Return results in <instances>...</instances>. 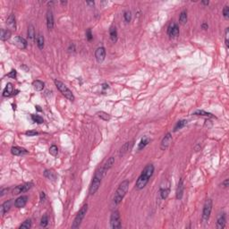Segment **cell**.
<instances>
[{"mask_svg": "<svg viewBox=\"0 0 229 229\" xmlns=\"http://www.w3.org/2000/svg\"><path fill=\"white\" fill-rule=\"evenodd\" d=\"M86 39L90 41L92 39H93V36H92V33H91V30L90 29H88L87 31H86Z\"/></svg>", "mask_w": 229, "mask_h": 229, "instance_id": "cell-42", "label": "cell"}, {"mask_svg": "<svg viewBox=\"0 0 229 229\" xmlns=\"http://www.w3.org/2000/svg\"><path fill=\"white\" fill-rule=\"evenodd\" d=\"M14 93V87L12 83H7L4 91H3V96L4 97H10Z\"/></svg>", "mask_w": 229, "mask_h": 229, "instance_id": "cell-24", "label": "cell"}, {"mask_svg": "<svg viewBox=\"0 0 229 229\" xmlns=\"http://www.w3.org/2000/svg\"><path fill=\"white\" fill-rule=\"evenodd\" d=\"M186 124H187V121H186V120H179V121L176 124V125H175L174 132H177L178 130H181V129L183 128Z\"/></svg>", "mask_w": 229, "mask_h": 229, "instance_id": "cell-31", "label": "cell"}, {"mask_svg": "<svg viewBox=\"0 0 229 229\" xmlns=\"http://www.w3.org/2000/svg\"><path fill=\"white\" fill-rule=\"evenodd\" d=\"M31 227V219H26L20 226H19V228H25V229H29Z\"/></svg>", "mask_w": 229, "mask_h": 229, "instance_id": "cell-36", "label": "cell"}, {"mask_svg": "<svg viewBox=\"0 0 229 229\" xmlns=\"http://www.w3.org/2000/svg\"><path fill=\"white\" fill-rule=\"evenodd\" d=\"M223 15H224V17H225V19L228 18V16H229V6H225L224 7V9H223Z\"/></svg>", "mask_w": 229, "mask_h": 229, "instance_id": "cell-41", "label": "cell"}, {"mask_svg": "<svg viewBox=\"0 0 229 229\" xmlns=\"http://www.w3.org/2000/svg\"><path fill=\"white\" fill-rule=\"evenodd\" d=\"M179 33H180V31H179V27H178V25H177L176 23L172 22V23L168 25V27H167V34H168L171 38H176V37L179 36Z\"/></svg>", "mask_w": 229, "mask_h": 229, "instance_id": "cell-10", "label": "cell"}, {"mask_svg": "<svg viewBox=\"0 0 229 229\" xmlns=\"http://www.w3.org/2000/svg\"><path fill=\"white\" fill-rule=\"evenodd\" d=\"M194 116H201V117H212L214 118V116H212V114L205 112L203 110H197L193 113Z\"/></svg>", "mask_w": 229, "mask_h": 229, "instance_id": "cell-30", "label": "cell"}, {"mask_svg": "<svg viewBox=\"0 0 229 229\" xmlns=\"http://www.w3.org/2000/svg\"><path fill=\"white\" fill-rule=\"evenodd\" d=\"M11 152L14 156H22V155L28 154V151L25 149H23L20 147H13L11 149Z\"/></svg>", "mask_w": 229, "mask_h": 229, "instance_id": "cell-19", "label": "cell"}, {"mask_svg": "<svg viewBox=\"0 0 229 229\" xmlns=\"http://www.w3.org/2000/svg\"><path fill=\"white\" fill-rule=\"evenodd\" d=\"M14 44H15L17 47H19L20 48H23V49L26 48H27V45H28L27 41H26L25 39H23V38L21 37V36H16V37L14 38Z\"/></svg>", "mask_w": 229, "mask_h": 229, "instance_id": "cell-14", "label": "cell"}, {"mask_svg": "<svg viewBox=\"0 0 229 229\" xmlns=\"http://www.w3.org/2000/svg\"><path fill=\"white\" fill-rule=\"evenodd\" d=\"M187 20H188V17H187V13L185 11L182 12L181 14H180V17H179V23L181 24H185L187 23Z\"/></svg>", "mask_w": 229, "mask_h": 229, "instance_id": "cell-33", "label": "cell"}, {"mask_svg": "<svg viewBox=\"0 0 229 229\" xmlns=\"http://www.w3.org/2000/svg\"><path fill=\"white\" fill-rule=\"evenodd\" d=\"M171 142H172V135H171L170 132H167L166 134L164 136V138H163V140H162V142H161L160 149H161L162 150H166V149L169 147V145H170Z\"/></svg>", "mask_w": 229, "mask_h": 229, "instance_id": "cell-12", "label": "cell"}, {"mask_svg": "<svg viewBox=\"0 0 229 229\" xmlns=\"http://www.w3.org/2000/svg\"><path fill=\"white\" fill-rule=\"evenodd\" d=\"M228 184H229V180H228V179H225L224 182H222L221 186H222L223 188H227V187H228Z\"/></svg>", "mask_w": 229, "mask_h": 229, "instance_id": "cell-46", "label": "cell"}, {"mask_svg": "<svg viewBox=\"0 0 229 229\" xmlns=\"http://www.w3.org/2000/svg\"><path fill=\"white\" fill-rule=\"evenodd\" d=\"M104 176H105V175L102 171V168L96 171V173H95V175L92 178L90 186V190H89L90 195H93L96 193V192L99 190V188L101 184V181Z\"/></svg>", "mask_w": 229, "mask_h": 229, "instance_id": "cell-3", "label": "cell"}, {"mask_svg": "<svg viewBox=\"0 0 229 229\" xmlns=\"http://www.w3.org/2000/svg\"><path fill=\"white\" fill-rule=\"evenodd\" d=\"M12 36V32L10 30H5V29H1V40L3 41H6L7 40H9Z\"/></svg>", "mask_w": 229, "mask_h": 229, "instance_id": "cell-27", "label": "cell"}, {"mask_svg": "<svg viewBox=\"0 0 229 229\" xmlns=\"http://www.w3.org/2000/svg\"><path fill=\"white\" fill-rule=\"evenodd\" d=\"M28 37L31 41H33L35 38V30H34L33 25H31V24L29 25V27H28Z\"/></svg>", "mask_w": 229, "mask_h": 229, "instance_id": "cell-32", "label": "cell"}, {"mask_svg": "<svg viewBox=\"0 0 229 229\" xmlns=\"http://www.w3.org/2000/svg\"><path fill=\"white\" fill-rule=\"evenodd\" d=\"M110 227L112 229H118L122 227V221L118 211H114L110 216Z\"/></svg>", "mask_w": 229, "mask_h": 229, "instance_id": "cell-6", "label": "cell"}, {"mask_svg": "<svg viewBox=\"0 0 229 229\" xmlns=\"http://www.w3.org/2000/svg\"><path fill=\"white\" fill-rule=\"evenodd\" d=\"M32 86L34 88L35 90L37 91H41L43 89H44V86H45V83L40 80H36L32 82Z\"/></svg>", "mask_w": 229, "mask_h": 229, "instance_id": "cell-26", "label": "cell"}, {"mask_svg": "<svg viewBox=\"0 0 229 229\" xmlns=\"http://www.w3.org/2000/svg\"><path fill=\"white\" fill-rule=\"evenodd\" d=\"M114 164V157H110V158L106 161L105 165H104L103 167H102V171H103L104 175L107 174V172L113 166Z\"/></svg>", "mask_w": 229, "mask_h": 229, "instance_id": "cell-20", "label": "cell"}, {"mask_svg": "<svg viewBox=\"0 0 229 229\" xmlns=\"http://www.w3.org/2000/svg\"><path fill=\"white\" fill-rule=\"evenodd\" d=\"M225 223H226V218H225V214L222 213L219 214L217 219V228L218 229H223L225 226Z\"/></svg>", "mask_w": 229, "mask_h": 229, "instance_id": "cell-15", "label": "cell"}, {"mask_svg": "<svg viewBox=\"0 0 229 229\" xmlns=\"http://www.w3.org/2000/svg\"><path fill=\"white\" fill-rule=\"evenodd\" d=\"M54 82H55V85L57 88V90H58L62 93L63 96H65L70 101H73L74 100V96H73L72 90L64 82H60L58 80H55Z\"/></svg>", "mask_w": 229, "mask_h": 229, "instance_id": "cell-4", "label": "cell"}, {"mask_svg": "<svg viewBox=\"0 0 229 229\" xmlns=\"http://www.w3.org/2000/svg\"><path fill=\"white\" fill-rule=\"evenodd\" d=\"M9 191V188H3L2 190H1V192H0V196L1 197H3L5 194H6L7 193V192Z\"/></svg>", "mask_w": 229, "mask_h": 229, "instance_id": "cell-44", "label": "cell"}, {"mask_svg": "<svg viewBox=\"0 0 229 229\" xmlns=\"http://www.w3.org/2000/svg\"><path fill=\"white\" fill-rule=\"evenodd\" d=\"M25 134L27 136H35V135L39 134V132H38L37 131H35V130H30V131H27L25 132Z\"/></svg>", "mask_w": 229, "mask_h": 229, "instance_id": "cell-40", "label": "cell"}, {"mask_svg": "<svg viewBox=\"0 0 229 229\" xmlns=\"http://www.w3.org/2000/svg\"><path fill=\"white\" fill-rule=\"evenodd\" d=\"M201 4H202V5H205V6H208V5L209 4V2H208V1H202Z\"/></svg>", "mask_w": 229, "mask_h": 229, "instance_id": "cell-50", "label": "cell"}, {"mask_svg": "<svg viewBox=\"0 0 229 229\" xmlns=\"http://www.w3.org/2000/svg\"><path fill=\"white\" fill-rule=\"evenodd\" d=\"M149 138L147 137V136H144V137L141 140V142H140V143H139L138 150H142V149H144V148L149 144Z\"/></svg>", "mask_w": 229, "mask_h": 229, "instance_id": "cell-29", "label": "cell"}, {"mask_svg": "<svg viewBox=\"0 0 229 229\" xmlns=\"http://www.w3.org/2000/svg\"><path fill=\"white\" fill-rule=\"evenodd\" d=\"M87 211H88V205L85 204V205H83V206L81 208V209L78 211L77 215H76L75 218H74V220H73V225H72V228H73V229L78 228V227L81 225L82 221L83 220V218H84V217H85Z\"/></svg>", "mask_w": 229, "mask_h": 229, "instance_id": "cell-5", "label": "cell"}, {"mask_svg": "<svg viewBox=\"0 0 229 229\" xmlns=\"http://www.w3.org/2000/svg\"><path fill=\"white\" fill-rule=\"evenodd\" d=\"M11 201H7L6 202H4L1 207H0V213H1L2 216H4L6 212H8L10 211V208H11Z\"/></svg>", "mask_w": 229, "mask_h": 229, "instance_id": "cell-22", "label": "cell"}, {"mask_svg": "<svg viewBox=\"0 0 229 229\" xmlns=\"http://www.w3.org/2000/svg\"><path fill=\"white\" fill-rule=\"evenodd\" d=\"M97 114H98V117H99L100 119H102V120H104V121H107V120L110 119V116H109L107 113H106V112L100 111V112H98Z\"/></svg>", "mask_w": 229, "mask_h": 229, "instance_id": "cell-34", "label": "cell"}, {"mask_svg": "<svg viewBox=\"0 0 229 229\" xmlns=\"http://www.w3.org/2000/svg\"><path fill=\"white\" fill-rule=\"evenodd\" d=\"M201 28H202L203 30H207V29L208 28V25L207 23H202V24H201Z\"/></svg>", "mask_w": 229, "mask_h": 229, "instance_id": "cell-48", "label": "cell"}, {"mask_svg": "<svg viewBox=\"0 0 229 229\" xmlns=\"http://www.w3.org/2000/svg\"><path fill=\"white\" fill-rule=\"evenodd\" d=\"M36 42H37V46L40 49H43L44 48V43H45V40H44V36L41 33H39L37 35V39H36Z\"/></svg>", "mask_w": 229, "mask_h": 229, "instance_id": "cell-25", "label": "cell"}, {"mask_svg": "<svg viewBox=\"0 0 229 229\" xmlns=\"http://www.w3.org/2000/svg\"><path fill=\"white\" fill-rule=\"evenodd\" d=\"M128 188H129V181H127V180L123 181L119 184L117 190L116 191V193H114L113 200H112L113 206H117L122 201V200L124 199V197L125 196V194L127 193Z\"/></svg>", "mask_w": 229, "mask_h": 229, "instance_id": "cell-2", "label": "cell"}, {"mask_svg": "<svg viewBox=\"0 0 229 229\" xmlns=\"http://www.w3.org/2000/svg\"><path fill=\"white\" fill-rule=\"evenodd\" d=\"M47 27L48 30H52L54 27V15L51 10L47 12Z\"/></svg>", "mask_w": 229, "mask_h": 229, "instance_id": "cell-18", "label": "cell"}, {"mask_svg": "<svg viewBox=\"0 0 229 229\" xmlns=\"http://www.w3.org/2000/svg\"><path fill=\"white\" fill-rule=\"evenodd\" d=\"M6 23L7 25L13 29V30H15L16 29V20H15V16L14 14H11L9 15V17L7 18V21H6Z\"/></svg>", "mask_w": 229, "mask_h": 229, "instance_id": "cell-23", "label": "cell"}, {"mask_svg": "<svg viewBox=\"0 0 229 229\" xmlns=\"http://www.w3.org/2000/svg\"><path fill=\"white\" fill-rule=\"evenodd\" d=\"M31 119L34 123H37V124H43L44 123L43 118L41 116H39V114H31Z\"/></svg>", "mask_w": 229, "mask_h": 229, "instance_id": "cell-35", "label": "cell"}, {"mask_svg": "<svg viewBox=\"0 0 229 229\" xmlns=\"http://www.w3.org/2000/svg\"><path fill=\"white\" fill-rule=\"evenodd\" d=\"M86 5H88V6H94L95 3H94L93 1H91V2H86Z\"/></svg>", "mask_w": 229, "mask_h": 229, "instance_id": "cell-49", "label": "cell"}, {"mask_svg": "<svg viewBox=\"0 0 229 229\" xmlns=\"http://www.w3.org/2000/svg\"><path fill=\"white\" fill-rule=\"evenodd\" d=\"M45 200H46V193L44 192H41V201L43 202Z\"/></svg>", "mask_w": 229, "mask_h": 229, "instance_id": "cell-47", "label": "cell"}, {"mask_svg": "<svg viewBox=\"0 0 229 229\" xmlns=\"http://www.w3.org/2000/svg\"><path fill=\"white\" fill-rule=\"evenodd\" d=\"M33 186V183L30 182V183H23V184H21V185H18L16 186L14 190H13V194L14 195H18L20 193H26L28 192V191Z\"/></svg>", "mask_w": 229, "mask_h": 229, "instance_id": "cell-9", "label": "cell"}, {"mask_svg": "<svg viewBox=\"0 0 229 229\" xmlns=\"http://www.w3.org/2000/svg\"><path fill=\"white\" fill-rule=\"evenodd\" d=\"M44 176L45 177H47L48 180H52L55 181L56 179V175L53 170H45L44 171Z\"/></svg>", "mask_w": 229, "mask_h": 229, "instance_id": "cell-28", "label": "cell"}, {"mask_svg": "<svg viewBox=\"0 0 229 229\" xmlns=\"http://www.w3.org/2000/svg\"><path fill=\"white\" fill-rule=\"evenodd\" d=\"M183 190H184V183H183V179L181 178L179 180L177 188H176V196L177 200H181L183 198Z\"/></svg>", "mask_w": 229, "mask_h": 229, "instance_id": "cell-13", "label": "cell"}, {"mask_svg": "<svg viewBox=\"0 0 229 229\" xmlns=\"http://www.w3.org/2000/svg\"><path fill=\"white\" fill-rule=\"evenodd\" d=\"M49 153H50L52 156H56L57 153H58V148H57L55 145H52V146L49 148Z\"/></svg>", "mask_w": 229, "mask_h": 229, "instance_id": "cell-38", "label": "cell"}, {"mask_svg": "<svg viewBox=\"0 0 229 229\" xmlns=\"http://www.w3.org/2000/svg\"><path fill=\"white\" fill-rule=\"evenodd\" d=\"M124 19L126 23H130L132 20V13L130 11H125L124 13Z\"/></svg>", "mask_w": 229, "mask_h": 229, "instance_id": "cell-39", "label": "cell"}, {"mask_svg": "<svg viewBox=\"0 0 229 229\" xmlns=\"http://www.w3.org/2000/svg\"><path fill=\"white\" fill-rule=\"evenodd\" d=\"M212 211V200L208 199L205 201L203 206V211H202V220L204 223H207L209 219Z\"/></svg>", "mask_w": 229, "mask_h": 229, "instance_id": "cell-7", "label": "cell"}, {"mask_svg": "<svg viewBox=\"0 0 229 229\" xmlns=\"http://www.w3.org/2000/svg\"><path fill=\"white\" fill-rule=\"evenodd\" d=\"M106 57V49L104 47H100L95 51V58L98 63H102Z\"/></svg>", "mask_w": 229, "mask_h": 229, "instance_id": "cell-11", "label": "cell"}, {"mask_svg": "<svg viewBox=\"0 0 229 229\" xmlns=\"http://www.w3.org/2000/svg\"><path fill=\"white\" fill-rule=\"evenodd\" d=\"M27 201H28V197L25 196V195H23L21 197H19L15 201H14V206L16 208H23L26 204H27Z\"/></svg>", "mask_w": 229, "mask_h": 229, "instance_id": "cell-16", "label": "cell"}, {"mask_svg": "<svg viewBox=\"0 0 229 229\" xmlns=\"http://www.w3.org/2000/svg\"><path fill=\"white\" fill-rule=\"evenodd\" d=\"M154 169H155V167L152 164H149L144 167V169L142 172V174L140 175V176L138 177V179L136 181L135 188L137 190H142L147 185L150 177L152 176V175H153V173H154Z\"/></svg>", "mask_w": 229, "mask_h": 229, "instance_id": "cell-1", "label": "cell"}, {"mask_svg": "<svg viewBox=\"0 0 229 229\" xmlns=\"http://www.w3.org/2000/svg\"><path fill=\"white\" fill-rule=\"evenodd\" d=\"M48 224V218L47 215H44L41 219V227H47Z\"/></svg>", "mask_w": 229, "mask_h": 229, "instance_id": "cell-37", "label": "cell"}, {"mask_svg": "<svg viewBox=\"0 0 229 229\" xmlns=\"http://www.w3.org/2000/svg\"><path fill=\"white\" fill-rule=\"evenodd\" d=\"M133 142H126L125 144H124L122 147H121V149H120V152H119V155L120 156H124V154H126L128 151H130L131 149H132V146H133Z\"/></svg>", "mask_w": 229, "mask_h": 229, "instance_id": "cell-17", "label": "cell"}, {"mask_svg": "<svg viewBox=\"0 0 229 229\" xmlns=\"http://www.w3.org/2000/svg\"><path fill=\"white\" fill-rule=\"evenodd\" d=\"M109 36H110L111 41L114 43L117 41V40H118V33H117V28L114 26H111L110 27V29H109Z\"/></svg>", "mask_w": 229, "mask_h": 229, "instance_id": "cell-21", "label": "cell"}, {"mask_svg": "<svg viewBox=\"0 0 229 229\" xmlns=\"http://www.w3.org/2000/svg\"><path fill=\"white\" fill-rule=\"evenodd\" d=\"M7 76H8V77H10V78L15 79V77H16V71H15V70H12V71L7 74Z\"/></svg>", "mask_w": 229, "mask_h": 229, "instance_id": "cell-43", "label": "cell"}, {"mask_svg": "<svg viewBox=\"0 0 229 229\" xmlns=\"http://www.w3.org/2000/svg\"><path fill=\"white\" fill-rule=\"evenodd\" d=\"M170 193V183L169 182H164L161 185H160V188H159V199L161 201H165L168 194Z\"/></svg>", "mask_w": 229, "mask_h": 229, "instance_id": "cell-8", "label": "cell"}, {"mask_svg": "<svg viewBox=\"0 0 229 229\" xmlns=\"http://www.w3.org/2000/svg\"><path fill=\"white\" fill-rule=\"evenodd\" d=\"M225 46L228 48H229V44H228V28H226L225 30Z\"/></svg>", "mask_w": 229, "mask_h": 229, "instance_id": "cell-45", "label": "cell"}]
</instances>
